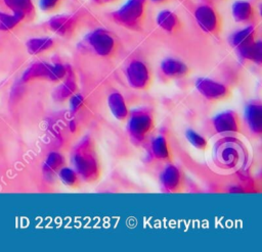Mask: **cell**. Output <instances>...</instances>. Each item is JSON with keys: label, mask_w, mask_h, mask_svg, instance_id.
Wrapping results in <instances>:
<instances>
[{"label": "cell", "mask_w": 262, "mask_h": 252, "mask_svg": "<svg viewBox=\"0 0 262 252\" xmlns=\"http://www.w3.org/2000/svg\"><path fill=\"white\" fill-rule=\"evenodd\" d=\"M98 4H108V3H115L119 0H94Z\"/></svg>", "instance_id": "f546056e"}, {"label": "cell", "mask_w": 262, "mask_h": 252, "mask_svg": "<svg viewBox=\"0 0 262 252\" xmlns=\"http://www.w3.org/2000/svg\"><path fill=\"white\" fill-rule=\"evenodd\" d=\"M148 0H127L118 10L112 12L113 20L129 30L139 31L142 29L146 13Z\"/></svg>", "instance_id": "7a4b0ae2"}, {"label": "cell", "mask_w": 262, "mask_h": 252, "mask_svg": "<svg viewBox=\"0 0 262 252\" xmlns=\"http://www.w3.org/2000/svg\"><path fill=\"white\" fill-rule=\"evenodd\" d=\"M194 17L199 27L207 34L219 36L222 32V17L219 12L210 5H201L194 11Z\"/></svg>", "instance_id": "5b68a950"}, {"label": "cell", "mask_w": 262, "mask_h": 252, "mask_svg": "<svg viewBox=\"0 0 262 252\" xmlns=\"http://www.w3.org/2000/svg\"><path fill=\"white\" fill-rule=\"evenodd\" d=\"M231 12L234 20L239 23H250L256 18V9L248 1H235L231 6Z\"/></svg>", "instance_id": "5bb4252c"}, {"label": "cell", "mask_w": 262, "mask_h": 252, "mask_svg": "<svg viewBox=\"0 0 262 252\" xmlns=\"http://www.w3.org/2000/svg\"><path fill=\"white\" fill-rule=\"evenodd\" d=\"M162 73L169 79H182L189 73L188 66L181 60L175 58H166L160 65Z\"/></svg>", "instance_id": "4fadbf2b"}, {"label": "cell", "mask_w": 262, "mask_h": 252, "mask_svg": "<svg viewBox=\"0 0 262 252\" xmlns=\"http://www.w3.org/2000/svg\"><path fill=\"white\" fill-rule=\"evenodd\" d=\"M71 67L68 65H64L62 63H53L50 64V70L48 75V81L53 83L61 82L67 74L69 73Z\"/></svg>", "instance_id": "d4e9b609"}, {"label": "cell", "mask_w": 262, "mask_h": 252, "mask_svg": "<svg viewBox=\"0 0 262 252\" xmlns=\"http://www.w3.org/2000/svg\"><path fill=\"white\" fill-rule=\"evenodd\" d=\"M64 165H66L64 157L59 152L52 151L46 156L44 160V163L42 166L43 173L47 178H52L55 174H57L59 169Z\"/></svg>", "instance_id": "d6986e66"}, {"label": "cell", "mask_w": 262, "mask_h": 252, "mask_svg": "<svg viewBox=\"0 0 262 252\" xmlns=\"http://www.w3.org/2000/svg\"><path fill=\"white\" fill-rule=\"evenodd\" d=\"M77 91H78L77 81H76V78H75V73L71 68L69 73L67 74V77L54 89V91L52 93V96H53V99L56 102L62 103L67 100H69V98L73 94L77 93Z\"/></svg>", "instance_id": "7c38bea8"}, {"label": "cell", "mask_w": 262, "mask_h": 252, "mask_svg": "<svg viewBox=\"0 0 262 252\" xmlns=\"http://www.w3.org/2000/svg\"><path fill=\"white\" fill-rule=\"evenodd\" d=\"M185 138L198 150H206L208 148L207 139L191 129L186 130Z\"/></svg>", "instance_id": "484cf974"}, {"label": "cell", "mask_w": 262, "mask_h": 252, "mask_svg": "<svg viewBox=\"0 0 262 252\" xmlns=\"http://www.w3.org/2000/svg\"><path fill=\"white\" fill-rule=\"evenodd\" d=\"M151 1L155 2V3H167V2H169L171 0H151Z\"/></svg>", "instance_id": "1f68e13d"}, {"label": "cell", "mask_w": 262, "mask_h": 252, "mask_svg": "<svg viewBox=\"0 0 262 252\" xmlns=\"http://www.w3.org/2000/svg\"><path fill=\"white\" fill-rule=\"evenodd\" d=\"M212 123L218 134L239 133L242 129L239 116L232 110H226L216 114L212 119Z\"/></svg>", "instance_id": "ba28073f"}, {"label": "cell", "mask_w": 262, "mask_h": 252, "mask_svg": "<svg viewBox=\"0 0 262 252\" xmlns=\"http://www.w3.org/2000/svg\"><path fill=\"white\" fill-rule=\"evenodd\" d=\"M50 64L43 61H38L31 64L23 74V82H31L35 80H47L50 70Z\"/></svg>", "instance_id": "ac0fdd59"}, {"label": "cell", "mask_w": 262, "mask_h": 252, "mask_svg": "<svg viewBox=\"0 0 262 252\" xmlns=\"http://www.w3.org/2000/svg\"><path fill=\"white\" fill-rule=\"evenodd\" d=\"M48 28L60 37L71 38L77 31L78 21L74 15L58 14L48 20Z\"/></svg>", "instance_id": "30bf717a"}, {"label": "cell", "mask_w": 262, "mask_h": 252, "mask_svg": "<svg viewBox=\"0 0 262 252\" xmlns=\"http://www.w3.org/2000/svg\"><path fill=\"white\" fill-rule=\"evenodd\" d=\"M107 106L116 119L120 121L127 120L130 110L121 93L112 92L107 97Z\"/></svg>", "instance_id": "9a60e30c"}, {"label": "cell", "mask_w": 262, "mask_h": 252, "mask_svg": "<svg viewBox=\"0 0 262 252\" xmlns=\"http://www.w3.org/2000/svg\"><path fill=\"white\" fill-rule=\"evenodd\" d=\"M57 175L60 182L68 188L76 189V188H79L81 185V179L74 168H71L64 165L59 169V171L57 172Z\"/></svg>", "instance_id": "cb8c5ba5"}, {"label": "cell", "mask_w": 262, "mask_h": 252, "mask_svg": "<svg viewBox=\"0 0 262 252\" xmlns=\"http://www.w3.org/2000/svg\"><path fill=\"white\" fill-rule=\"evenodd\" d=\"M20 21L21 19L14 13L7 14L0 12V31H9L15 28Z\"/></svg>", "instance_id": "4316f807"}, {"label": "cell", "mask_w": 262, "mask_h": 252, "mask_svg": "<svg viewBox=\"0 0 262 252\" xmlns=\"http://www.w3.org/2000/svg\"><path fill=\"white\" fill-rule=\"evenodd\" d=\"M69 102L71 109L73 111H78L84 105V97L79 93H75L69 98Z\"/></svg>", "instance_id": "f1b7e54d"}, {"label": "cell", "mask_w": 262, "mask_h": 252, "mask_svg": "<svg viewBox=\"0 0 262 252\" xmlns=\"http://www.w3.org/2000/svg\"><path fill=\"white\" fill-rule=\"evenodd\" d=\"M158 26L169 34H174L180 28L179 17L170 10H162L157 16Z\"/></svg>", "instance_id": "44dd1931"}, {"label": "cell", "mask_w": 262, "mask_h": 252, "mask_svg": "<svg viewBox=\"0 0 262 252\" xmlns=\"http://www.w3.org/2000/svg\"><path fill=\"white\" fill-rule=\"evenodd\" d=\"M160 183L167 193H179L183 189L182 171L174 164H168L160 174Z\"/></svg>", "instance_id": "9c48e42d"}, {"label": "cell", "mask_w": 262, "mask_h": 252, "mask_svg": "<svg viewBox=\"0 0 262 252\" xmlns=\"http://www.w3.org/2000/svg\"><path fill=\"white\" fill-rule=\"evenodd\" d=\"M129 86L135 90H146L151 84L149 67L141 60H132L125 70Z\"/></svg>", "instance_id": "8992f818"}, {"label": "cell", "mask_w": 262, "mask_h": 252, "mask_svg": "<svg viewBox=\"0 0 262 252\" xmlns=\"http://www.w3.org/2000/svg\"><path fill=\"white\" fill-rule=\"evenodd\" d=\"M208 2H215V1H223V0H206Z\"/></svg>", "instance_id": "d6a6232c"}, {"label": "cell", "mask_w": 262, "mask_h": 252, "mask_svg": "<svg viewBox=\"0 0 262 252\" xmlns=\"http://www.w3.org/2000/svg\"><path fill=\"white\" fill-rule=\"evenodd\" d=\"M150 152L154 158L160 161H167V162L171 161L172 153H171L169 142L162 135L157 136L152 139L150 143Z\"/></svg>", "instance_id": "e0dca14e"}, {"label": "cell", "mask_w": 262, "mask_h": 252, "mask_svg": "<svg viewBox=\"0 0 262 252\" xmlns=\"http://www.w3.org/2000/svg\"><path fill=\"white\" fill-rule=\"evenodd\" d=\"M27 50L32 55H38L49 51L54 47V41L48 37L31 38L27 41Z\"/></svg>", "instance_id": "603a6c76"}, {"label": "cell", "mask_w": 262, "mask_h": 252, "mask_svg": "<svg viewBox=\"0 0 262 252\" xmlns=\"http://www.w3.org/2000/svg\"><path fill=\"white\" fill-rule=\"evenodd\" d=\"M62 3V0H39L41 10L44 12H53L57 10Z\"/></svg>", "instance_id": "83f0119b"}, {"label": "cell", "mask_w": 262, "mask_h": 252, "mask_svg": "<svg viewBox=\"0 0 262 252\" xmlns=\"http://www.w3.org/2000/svg\"><path fill=\"white\" fill-rule=\"evenodd\" d=\"M72 163L81 181L91 184L99 179L100 163L94 142L90 136L84 137L76 145L72 153Z\"/></svg>", "instance_id": "6da1fadb"}, {"label": "cell", "mask_w": 262, "mask_h": 252, "mask_svg": "<svg viewBox=\"0 0 262 252\" xmlns=\"http://www.w3.org/2000/svg\"><path fill=\"white\" fill-rule=\"evenodd\" d=\"M257 31L254 26H248L239 31L234 32L230 36V44L235 50H238L245 46H248L256 41Z\"/></svg>", "instance_id": "2e32d148"}, {"label": "cell", "mask_w": 262, "mask_h": 252, "mask_svg": "<svg viewBox=\"0 0 262 252\" xmlns=\"http://www.w3.org/2000/svg\"><path fill=\"white\" fill-rule=\"evenodd\" d=\"M88 47L98 56L108 57L116 50L115 38L103 29H96L85 37Z\"/></svg>", "instance_id": "277c9868"}, {"label": "cell", "mask_w": 262, "mask_h": 252, "mask_svg": "<svg viewBox=\"0 0 262 252\" xmlns=\"http://www.w3.org/2000/svg\"><path fill=\"white\" fill-rule=\"evenodd\" d=\"M194 85L198 92L212 102L221 101L230 96V90L227 86L209 78H198Z\"/></svg>", "instance_id": "52a82bcc"}, {"label": "cell", "mask_w": 262, "mask_h": 252, "mask_svg": "<svg viewBox=\"0 0 262 252\" xmlns=\"http://www.w3.org/2000/svg\"><path fill=\"white\" fill-rule=\"evenodd\" d=\"M4 3L21 20L34 15L35 8L32 0H4Z\"/></svg>", "instance_id": "ffe728a7"}, {"label": "cell", "mask_w": 262, "mask_h": 252, "mask_svg": "<svg viewBox=\"0 0 262 252\" xmlns=\"http://www.w3.org/2000/svg\"><path fill=\"white\" fill-rule=\"evenodd\" d=\"M155 128L152 111L145 107L133 109L127 118V132L135 144H141L146 140Z\"/></svg>", "instance_id": "3957f363"}, {"label": "cell", "mask_w": 262, "mask_h": 252, "mask_svg": "<svg viewBox=\"0 0 262 252\" xmlns=\"http://www.w3.org/2000/svg\"><path fill=\"white\" fill-rule=\"evenodd\" d=\"M236 52L244 60H249L256 64H261L262 62V43L260 41L256 40L254 43L236 50Z\"/></svg>", "instance_id": "7402d4cb"}, {"label": "cell", "mask_w": 262, "mask_h": 252, "mask_svg": "<svg viewBox=\"0 0 262 252\" xmlns=\"http://www.w3.org/2000/svg\"><path fill=\"white\" fill-rule=\"evenodd\" d=\"M70 129H71L72 132H73V131H76V129H77V123H76L75 120L71 121V123H70Z\"/></svg>", "instance_id": "4dcf8cb0"}, {"label": "cell", "mask_w": 262, "mask_h": 252, "mask_svg": "<svg viewBox=\"0 0 262 252\" xmlns=\"http://www.w3.org/2000/svg\"><path fill=\"white\" fill-rule=\"evenodd\" d=\"M245 119L249 130L256 136L262 134V105L259 101L249 102L245 107Z\"/></svg>", "instance_id": "8fae6325"}]
</instances>
